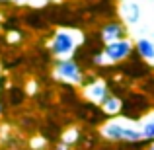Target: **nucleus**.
<instances>
[{
    "mask_svg": "<svg viewBox=\"0 0 154 150\" xmlns=\"http://www.w3.org/2000/svg\"><path fill=\"white\" fill-rule=\"evenodd\" d=\"M102 135L109 140H123V142H135V140L143 139L140 129L137 125H131L129 121H119V119L107 121L102 127Z\"/></svg>",
    "mask_w": 154,
    "mask_h": 150,
    "instance_id": "f257e3e1",
    "label": "nucleus"
},
{
    "mask_svg": "<svg viewBox=\"0 0 154 150\" xmlns=\"http://www.w3.org/2000/svg\"><path fill=\"white\" fill-rule=\"evenodd\" d=\"M133 41L131 39H121L115 43H107L102 51L96 53L94 60L96 63H121V60H127L133 53Z\"/></svg>",
    "mask_w": 154,
    "mask_h": 150,
    "instance_id": "f03ea898",
    "label": "nucleus"
},
{
    "mask_svg": "<svg viewBox=\"0 0 154 150\" xmlns=\"http://www.w3.org/2000/svg\"><path fill=\"white\" fill-rule=\"evenodd\" d=\"M76 45H78V37H76L74 31L72 29H59V31H55L49 47H51L53 55L59 60H63V59H70Z\"/></svg>",
    "mask_w": 154,
    "mask_h": 150,
    "instance_id": "7ed1b4c3",
    "label": "nucleus"
},
{
    "mask_svg": "<svg viewBox=\"0 0 154 150\" xmlns=\"http://www.w3.org/2000/svg\"><path fill=\"white\" fill-rule=\"evenodd\" d=\"M55 76L63 82L68 84H82L84 80V72L80 68V64L72 59H63L55 63Z\"/></svg>",
    "mask_w": 154,
    "mask_h": 150,
    "instance_id": "20e7f679",
    "label": "nucleus"
},
{
    "mask_svg": "<svg viewBox=\"0 0 154 150\" xmlns=\"http://www.w3.org/2000/svg\"><path fill=\"white\" fill-rule=\"evenodd\" d=\"M127 37V27L123 22H107L100 31V39L107 45V43H115Z\"/></svg>",
    "mask_w": 154,
    "mask_h": 150,
    "instance_id": "39448f33",
    "label": "nucleus"
},
{
    "mask_svg": "<svg viewBox=\"0 0 154 150\" xmlns=\"http://www.w3.org/2000/svg\"><path fill=\"white\" fill-rule=\"evenodd\" d=\"M121 18L129 26H137L140 22V6L137 4V0H125L121 4Z\"/></svg>",
    "mask_w": 154,
    "mask_h": 150,
    "instance_id": "423d86ee",
    "label": "nucleus"
},
{
    "mask_svg": "<svg viewBox=\"0 0 154 150\" xmlns=\"http://www.w3.org/2000/svg\"><path fill=\"white\" fill-rule=\"evenodd\" d=\"M137 53H139L140 59H146V60H154V41L148 37H139L135 41Z\"/></svg>",
    "mask_w": 154,
    "mask_h": 150,
    "instance_id": "0eeeda50",
    "label": "nucleus"
},
{
    "mask_svg": "<svg viewBox=\"0 0 154 150\" xmlns=\"http://www.w3.org/2000/svg\"><path fill=\"white\" fill-rule=\"evenodd\" d=\"M86 96H88L92 101H98V103H102V101L105 99V96H109L105 82H94V84H90V86L86 88Z\"/></svg>",
    "mask_w": 154,
    "mask_h": 150,
    "instance_id": "6e6552de",
    "label": "nucleus"
},
{
    "mask_svg": "<svg viewBox=\"0 0 154 150\" xmlns=\"http://www.w3.org/2000/svg\"><path fill=\"white\" fill-rule=\"evenodd\" d=\"M121 107H123V101H121V98H117V96H105V99L102 101L103 113L109 115V117L117 115V113L121 111Z\"/></svg>",
    "mask_w": 154,
    "mask_h": 150,
    "instance_id": "1a4fd4ad",
    "label": "nucleus"
},
{
    "mask_svg": "<svg viewBox=\"0 0 154 150\" xmlns=\"http://www.w3.org/2000/svg\"><path fill=\"white\" fill-rule=\"evenodd\" d=\"M139 129H140V135H143L144 140H154V115L148 117Z\"/></svg>",
    "mask_w": 154,
    "mask_h": 150,
    "instance_id": "9d476101",
    "label": "nucleus"
},
{
    "mask_svg": "<svg viewBox=\"0 0 154 150\" xmlns=\"http://www.w3.org/2000/svg\"><path fill=\"white\" fill-rule=\"evenodd\" d=\"M0 2H12V0H0Z\"/></svg>",
    "mask_w": 154,
    "mask_h": 150,
    "instance_id": "9b49d317",
    "label": "nucleus"
},
{
    "mask_svg": "<svg viewBox=\"0 0 154 150\" xmlns=\"http://www.w3.org/2000/svg\"><path fill=\"white\" fill-rule=\"evenodd\" d=\"M0 115H2V105H0Z\"/></svg>",
    "mask_w": 154,
    "mask_h": 150,
    "instance_id": "f8f14e48",
    "label": "nucleus"
},
{
    "mask_svg": "<svg viewBox=\"0 0 154 150\" xmlns=\"http://www.w3.org/2000/svg\"><path fill=\"white\" fill-rule=\"evenodd\" d=\"M148 150H154V146H150V148H148Z\"/></svg>",
    "mask_w": 154,
    "mask_h": 150,
    "instance_id": "ddd939ff",
    "label": "nucleus"
}]
</instances>
